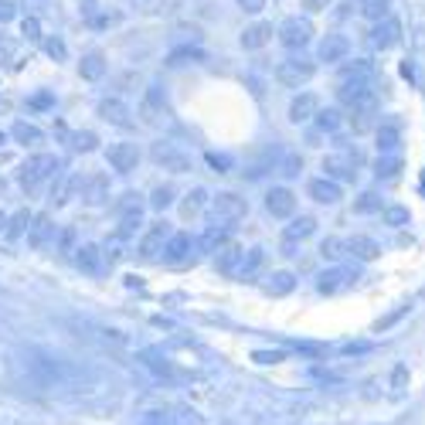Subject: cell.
Here are the masks:
<instances>
[{"label":"cell","instance_id":"6da1fadb","mask_svg":"<svg viewBox=\"0 0 425 425\" xmlns=\"http://www.w3.org/2000/svg\"><path fill=\"white\" fill-rule=\"evenodd\" d=\"M55 170H58V157H51V154H38V157H31V160L21 167V184L34 194L45 180L55 177Z\"/></svg>","mask_w":425,"mask_h":425},{"label":"cell","instance_id":"7a4b0ae2","mask_svg":"<svg viewBox=\"0 0 425 425\" xmlns=\"http://www.w3.org/2000/svg\"><path fill=\"white\" fill-rule=\"evenodd\" d=\"M170 235H173V232H170V225L164 221V218H160V221H150V225H147V232H143V239H140V245H136L140 258H143V262H154V258H160Z\"/></svg>","mask_w":425,"mask_h":425},{"label":"cell","instance_id":"3957f363","mask_svg":"<svg viewBox=\"0 0 425 425\" xmlns=\"http://www.w3.org/2000/svg\"><path fill=\"white\" fill-rule=\"evenodd\" d=\"M317 75V65L313 62H303V58H286L276 65V82L286 85V88H300Z\"/></svg>","mask_w":425,"mask_h":425},{"label":"cell","instance_id":"277c9868","mask_svg":"<svg viewBox=\"0 0 425 425\" xmlns=\"http://www.w3.org/2000/svg\"><path fill=\"white\" fill-rule=\"evenodd\" d=\"M357 164H361V154L357 150H334L324 157V170L330 180H354L357 177Z\"/></svg>","mask_w":425,"mask_h":425},{"label":"cell","instance_id":"5b68a950","mask_svg":"<svg viewBox=\"0 0 425 425\" xmlns=\"http://www.w3.org/2000/svg\"><path fill=\"white\" fill-rule=\"evenodd\" d=\"M167 119V95L160 85H150L140 99V123L143 126H160Z\"/></svg>","mask_w":425,"mask_h":425},{"label":"cell","instance_id":"8992f818","mask_svg":"<svg viewBox=\"0 0 425 425\" xmlns=\"http://www.w3.org/2000/svg\"><path fill=\"white\" fill-rule=\"evenodd\" d=\"M150 157H154V164H160V167L170 170V173H187V170L194 167L184 150H177L173 143H164V140L150 147Z\"/></svg>","mask_w":425,"mask_h":425},{"label":"cell","instance_id":"52a82bcc","mask_svg":"<svg viewBox=\"0 0 425 425\" xmlns=\"http://www.w3.org/2000/svg\"><path fill=\"white\" fill-rule=\"evenodd\" d=\"M347 112H350V126H354V133H367V130L374 126V119H378V95L367 92V95L357 99Z\"/></svg>","mask_w":425,"mask_h":425},{"label":"cell","instance_id":"ba28073f","mask_svg":"<svg viewBox=\"0 0 425 425\" xmlns=\"http://www.w3.org/2000/svg\"><path fill=\"white\" fill-rule=\"evenodd\" d=\"M211 208H215V215H218L221 221H242V218L249 215V201H245L242 194H232V191H221V194L211 201Z\"/></svg>","mask_w":425,"mask_h":425},{"label":"cell","instance_id":"9c48e42d","mask_svg":"<svg viewBox=\"0 0 425 425\" xmlns=\"http://www.w3.org/2000/svg\"><path fill=\"white\" fill-rule=\"evenodd\" d=\"M310 34H313V24H310V21H300V17H289V21H282V27H279V41H282L286 48H303V45L310 41Z\"/></svg>","mask_w":425,"mask_h":425},{"label":"cell","instance_id":"30bf717a","mask_svg":"<svg viewBox=\"0 0 425 425\" xmlns=\"http://www.w3.org/2000/svg\"><path fill=\"white\" fill-rule=\"evenodd\" d=\"M398 38H402V24H398V17H385V21H378L374 27H371V45L374 48H391V45H398Z\"/></svg>","mask_w":425,"mask_h":425},{"label":"cell","instance_id":"8fae6325","mask_svg":"<svg viewBox=\"0 0 425 425\" xmlns=\"http://www.w3.org/2000/svg\"><path fill=\"white\" fill-rule=\"evenodd\" d=\"M265 208H269L272 218H289V215L296 211V194H293L289 187H272V191L265 194Z\"/></svg>","mask_w":425,"mask_h":425},{"label":"cell","instance_id":"7c38bea8","mask_svg":"<svg viewBox=\"0 0 425 425\" xmlns=\"http://www.w3.org/2000/svg\"><path fill=\"white\" fill-rule=\"evenodd\" d=\"M191 249H194L191 235L187 232H173L167 239V245H164V262L167 265H184V262H191Z\"/></svg>","mask_w":425,"mask_h":425},{"label":"cell","instance_id":"4fadbf2b","mask_svg":"<svg viewBox=\"0 0 425 425\" xmlns=\"http://www.w3.org/2000/svg\"><path fill=\"white\" fill-rule=\"evenodd\" d=\"M215 265H218L221 276H242V269H245V249L235 245V242L225 245V249L218 252V262H215Z\"/></svg>","mask_w":425,"mask_h":425},{"label":"cell","instance_id":"5bb4252c","mask_svg":"<svg viewBox=\"0 0 425 425\" xmlns=\"http://www.w3.org/2000/svg\"><path fill=\"white\" fill-rule=\"evenodd\" d=\"M106 157H109L112 167L123 170V173H126V170H136V164H140V150H136V143H112Z\"/></svg>","mask_w":425,"mask_h":425},{"label":"cell","instance_id":"9a60e30c","mask_svg":"<svg viewBox=\"0 0 425 425\" xmlns=\"http://www.w3.org/2000/svg\"><path fill=\"white\" fill-rule=\"evenodd\" d=\"M99 116L106 119V123H112V126H133V112H130V106L123 102V99H102L99 102Z\"/></svg>","mask_w":425,"mask_h":425},{"label":"cell","instance_id":"2e32d148","mask_svg":"<svg viewBox=\"0 0 425 425\" xmlns=\"http://www.w3.org/2000/svg\"><path fill=\"white\" fill-rule=\"evenodd\" d=\"M306 191H310V197L313 201H320V204H337L340 197V184L337 180H330V177H313L310 184H306Z\"/></svg>","mask_w":425,"mask_h":425},{"label":"cell","instance_id":"e0dca14e","mask_svg":"<svg viewBox=\"0 0 425 425\" xmlns=\"http://www.w3.org/2000/svg\"><path fill=\"white\" fill-rule=\"evenodd\" d=\"M374 75H378V69H374V62H367V58L347 62V65L340 69V82H374Z\"/></svg>","mask_w":425,"mask_h":425},{"label":"cell","instance_id":"ac0fdd59","mask_svg":"<svg viewBox=\"0 0 425 425\" xmlns=\"http://www.w3.org/2000/svg\"><path fill=\"white\" fill-rule=\"evenodd\" d=\"M51 235H55V225H51V215H38L34 221H31V232H27V245L31 249H45L48 242H51Z\"/></svg>","mask_w":425,"mask_h":425},{"label":"cell","instance_id":"d6986e66","mask_svg":"<svg viewBox=\"0 0 425 425\" xmlns=\"http://www.w3.org/2000/svg\"><path fill=\"white\" fill-rule=\"evenodd\" d=\"M317 112H320V99L310 95V92L296 95L293 106H289V119H293V123H306V119H313Z\"/></svg>","mask_w":425,"mask_h":425},{"label":"cell","instance_id":"ffe728a7","mask_svg":"<svg viewBox=\"0 0 425 425\" xmlns=\"http://www.w3.org/2000/svg\"><path fill=\"white\" fill-rule=\"evenodd\" d=\"M225 245H232L228 225H211V228L197 239V249H201V252H221Z\"/></svg>","mask_w":425,"mask_h":425},{"label":"cell","instance_id":"44dd1931","mask_svg":"<svg viewBox=\"0 0 425 425\" xmlns=\"http://www.w3.org/2000/svg\"><path fill=\"white\" fill-rule=\"evenodd\" d=\"M347 51H350V41H347L343 34H327L324 45H320V58H324V62H343Z\"/></svg>","mask_w":425,"mask_h":425},{"label":"cell","instance_id":"7402d4cb","mask_svg":"<svg viewBox=\"0 0 425 425\" xmlns=\"http://www.w3.org/2000/svg\"><path fill=\"white\" fill-rule=\"evenodd\" d=\"M347 252L354 255V258H361V262H374V258L381 255V245H378L374 239H367V235H354V239L347 242Z\"/></svg>","mask_w":425,"mask_h":425},{"label":"cell","instance_id":"603a6c76","mask_svg":"<svg viewBox=\"0 0 425 425\" xmlns=\"http://www.w3.org/2000/svg\"><path fill=\"white\" fill-rule=\"evenodd\" d=\"M75 265L82 269L85 276H99V269H102V252H99V245H79V249H75Z\"/></svg>","mask_w":425,"mask_h":425},{"label":"cell","instance_id":"cb8c5ba5","mask_svg":"<svg viewBox=\"0 0 425 425\" xmlns=\"http://www.w3.org/2000/svg\"><path fill=\"white\" fill-rule=\"evenodd\" d=\"M269 41H272V24H252L242 31V48H249V51L265 48Z\"/></svg>","mask_w":425,"mask_h":425},{"label":"cell","instance_id":"d4e9b609","mask_svg":"<svg viewBox=\"0 0 425 425\" xmlns=\"http://www.w3.org/2000/svg\"><path fill=\"white\" fill-rule=\"evenodd\" d=\"M79 72H82V79H88V82H99L106 75V55L102 51H88L82 62H79Z\"/></svg>","mask_w":425,"mask_h":425},{"label":"cell","instance_id":"484cf974","mask_svg":"<svg viewBox=\"0 0 425 425\" xmlns=\"http://www.w3.org/2000/svg\"><path fill=\"white\" fill-rule=\"evenodd\" d=\"M85 201L88 204H102L106 201V194H109V177L106 173H92L88 180H85Z\"/></svg>","mask_w":425,"mask_h":425},{"label":"cell","instance_id":"4316f807","mask_svg":"<svg viewBox=\"0 0 425 425\" xmlns=\"http://www.w3.org/2000/svg\"><path fill=\"white\" fill-rule=\"evenodd\" d=\"M388 7H391V0H357L361 17H367V21H374V24L388 17Z\"/></svg>","mask_w":425,"mask_h":425},{"label":"cell","instance_id":"83f0119b","mask_svg":"<svg viewBox=\"0 0 425 425\" xmlns=\"http://www.w3.org/2000/svg\"><path fill=\"white\" fill-rule=\"evenodd\" d=\"M313 228H317V221H313V218H300V221H293V225L286 228V235H282V242H289V245H296V242H303L306 235H313Z\"/></svg>","mask_w":425,"mask_h":425},{"label":"cell","instance_id":"f1b7e54d","mask_svg":"<svg viewBox=\"0 0 425 425\" xmlns=\"http://www.w3.org/2000/svg\"><path fill=\"white\" fill-rule=\"evenodd\" d=\"M317 286H320V293H337V289H343V286H350V272H343V269L324 272Z\"/></svg>","mask_w":425,"mask_h":425},{"label":"cell","instance_id":"f546056e","mask_svg":"<svg viewBox=\"0 0 425 425\" xmlns=\"http://www.w3.org/2000/svg\"><path fill=\"white\" fill-rule=\"evenodd\" d=\"M14 140L24 143V147H34V143L45 140V133L38 126H31V123H14Z\"/></svg>","mask_w":425,"mask_h":425},{"label":"cell","instance_id":"4dcf8cb0","mask_svg":"<svg viewBox=\"0 0 425 425\" xmlns=\"http://www.w3.org/2000/svg\"><path fill=\"white\" fill-rule=\"evenodd\" d=\"M378 147H381V154H391L395 147H398V123H381V130H378Z\"/></svg>","mask_w":425,"mask_h":425},{"label":"cell","instance_id":"1f68e13d","mask_svg":"<svg viewBox=\"0 0 425 425\" xmlns=\"http://www.w3.org/2000/svg\"><path fill=\"white\" fill-rule=\"evenodd\" d=\"M204 201H208V191H204V187H194V191L187 194V201L180 204V218H194V215L204 208Z\"/></svg>","mask_w":425,"mask_h":425},{"label":"cell","instance_id":"d6a6232c","mask_svg":"<svg viewBox=\"0 0 425 425\" xmlns=\"http://www.w3.org/2000/svg\"><path fill=\"white\" fill-rule=\"evenodd\" d=\"M262 265H265V252H262V249H249V252H245V269H242V279H252L255 272H262Z\"/></svg>","mask_w":425,"mask_h":425},{"label":"cell","instance_id":"836d02e7","mask_svg":"<svg viewBox=\"0 0 425 425\" xmlns=\"http://www.w3.org/2000/svg\"><path fill=\"white\" fill-rule=\"evenodd\" d=\"M265 289H269L272 296H286V293L293 289V276H289V272H276V276H272V282H269Z\"/></svg>","mask_w":425,"mask_h":425},{"label":"cell","instance_id":"e575fe53","mask_svg":"<svg viewBox=\"0 0 425 425\" xmlns=\"http://www.w3.org/2000/svg\"><path fill=\"white\" fill-rule=\"evenodd\" d=\"M317 123H320V130H324V133H334V130L340 126V112H337V109H327V112L320 109V112H317Z\"/></svg>","mask_w":425,"mask_h":425},{"label":"cell","instance_id":"d590c367","mask_svg":"<svg viewBox=\"0 0 425 425\" xmlns=\"http://www.w3.org/2000/svg\"><path fill=\"white\" fill-rule=\"evenodd\" d=\"M75 228L69 225V228H62V235H58V255H72L75 252Z\"/></svg>","mask_w":425,"mask_h":425},{"label":"cell","instance_id":"8d00e7d4","mask_svg":"<svg viewBox=\"0 0 425 425\" xmlns=\"http://www.w3.org/2000/svg\"><path fill=\"white\" fill-rule=\"evenodd\" d=\"M119 208V215H140V208H143V201H140V194H123V201L116 204Z\"/></svg>","mask_w":425,"mask_h":425},{"label":"cell","instance_id":"74e56055","mask_svg":"<svg viewBox=\"0 0 425 425\" xmlns=\"http://www.w3.org/2000/svg\"><path fill=\"white\" fill-rule=\"evenodd\" d=\"M136 228H140V215H123V221L116 228V239H130V235H136Z\"/></svg>","mask_w":425,"mask_h":425},{"label":"cell","instance_id":"f35d334b","mask_svg":"<svg viewBox=\"0 0 425 425\" xmlns=\"http://www.w3.org/2000/svg\"><path fill=\"white\" fill-rule=\"evenodd\" d=\"M343 249H347V245H343V242H340V239H327V242H324V245H320V255H324V258H330V262H334V258H340V255H343Z\"/></svg>","mask_w":425,"mask_h":425},{"label":"cell","instance_id":"ab89813d","mask_svg":"<svg viewBox=\"0 0 425 425\" xmlns=\"http://www.w3.org/2000/svg\"><path fill=\"white\" fill-rule=\"evenodd\" d=\"M24 225H31V218H27V211H17V215L10 218V228H7V239H17V235L24 232Z\"/></svg>","mask_w":425,"mask_h":425},{"label":"cell","instance_id":"60d3db41","mask_svg":"<svg viewBox=\"0 0 425 425\" xmlns=\"http://www.w3.org/2000/svg\"><path fill=\"white\" fill-rule=\"evenodd\" d=\"M170 201H173V191H170V187H157V191H154V197H150V204H154L157 211H164Z\"/></svg>","mask_w":425,"mask_h":425},{"label":"cell","instance_id":"b9f144b4","mask_svg":"<svg viewBox=\"0 0 425 425\" xmlns=\"http://www.w3.org/2000/svg\"><path fill=\"white\" fill-rule=\"evenodd\" d=\"M374 208H381L378 194H361V201H354V211H374Z\"/></svg>","mask_w":425,"mask_h":425},{"label":"cell","instance_id":"7bdbcfd3","mask_svg":"<svg viewBox=\"0 0 425 425\" xmlns=\"http://www.w3.org/2000/svg\"><path fill=\"white\" fill-rule=\"evenodd\" d=\"M45 51H48L51 58H65V41H62V38H48V41H45Z\"/></svg>","mask_w":425,"mask_h":425},{"label":"cell","instance_id":"ee69618b","mask_svg":"<svg viewBox=\"0 0 425 425\" xmlns=\"http://www.w3.org/2000/svg\"><path fill=\"white\" fill-rule=\"evenodd\" d=\"M95 143H99V136H95V133H79V136H75V147L85 150V154H88V150H95Z\"/></svg>","mask_w":425,"mask_h":425},{"label":"cell","instance_id":"f6af8a7d","mask_svg":"<svg viewBox=\"0 0 425 425\" xmlns=\"http://www.w3.org/2000/svg\"><path fill=\"white\" fill-rule=\"evenodd\" d=\"M300 170H303V160H300V157H286V167H282L286 177H293V173H300Z\"/></svg>","mask_w":425,"mask_h":425},{"label":"cell","instance_id":"bcb514c9","mask_svg":"<svg viewBox=\"0 0 425 425\" xmlns=\"http://www.w3.org/2000/svg\"><path fill=\"white\" fill-rule=\"evenodd\" d=\"M239 7H242L245 14H258V10L265 7V0H239Z\"/></svg>","mask_w":425,"mask_h":425},{"label":"cell","instance_id":"7dc6e473","mask_svg":"<svg viewBox=\"0 0 425 425\" xmlns=\"http://www.w3.org/2000/svg\"><path fill=\"white\" fill-rule=\"evenodd\" d=\"M38 31H41V27H38V21H34V17H27V21H24V34H27L31 41H38V38H41Z\"/></svg>","mask_w":425,"mask_h":425},{"label":"cell","instance_id":"c3c4849f","mask_svg":"<svg viewBox=\"0 0 425 425\" xmlns=\"http://www.w3.org/2000/svg\"><path fill=\"white\" fill-rule=\"evenodd\" d=\"M405 218H409V211H402V208H391V211H388V221H391V225H402Z\"/></svg>","mask_w":425,"mask_h":425},{"label":"cell","instance_id":"681fc988","mask_svg":"<svg viewBox=\"0 0 425 425\" xmlns=\"http://www.w3.org/2000/svg\"><path fill=\"white\" fill-rule=\"evenodd\" d=\"M255 361H262V364H276V361H282V354H255Z\"/></svg>","mask_w":425,"mask_h":425},{"label":"cell","instance_id":"f907efd6","mask_svg":"<svg viewBox=\"0 0 425 425\" xmlns=\"http://www.w3.org/2000/svg\"><path fill=\"white\" fill-rule=\"evenodd\" d=\"M395 170H398V160H388V164H381V167H378V173H385V177H391Z\"/></svg>","mask_w":425,"mask_h":425},{"label":"cell","instance_id":"816d5d0a","mask_svg":"<svg viewBox=\"0 0 425 425\" xmlns=\"http://www.w3.org/2000/svg\"><path fill=\"white\" fill-rule=\"evenodd\" d=\"M10 14H14L10 3H0V21H10Z\"/></svg>","mask_w":425,"mask_h":425},{"label":"cell","instance_id":"f5cc1de1","mask_svg":"<svg viewBox=\"0 0 425 425\" xmlns=\"http://www.w3.org/2000/svg\"><path fill=\"white\" fill-rule=\"evenodd\" d=\"M324 3H330V0H310L306 7H310V10H324Z\"/></svg>","mask_w":425,"mask_h":425},{"label":"cell","instance_id":"db71d44e","mask_svg":"<svg viewBox=\"0 0 425 425\" xmlns=\"http://www.w3.org/2000/svg\"><path fill=\"white\" fill-rule=\"evenodd\" d=\"M0 143H3V133H0Z\"/></svg>","mask_w":425,"mask_h":425},{"label":"cell","instance_id":"11a10c76","mask_svg":"<svg viewBox=\"0 0 425 425\" xmlns=\"http://www.w3.org/2000/svg\"><path fill=\"white\" fill-rule=\"evenodd\" d=\"M0 225H3V218H0Z\"/></svg>","mask_w":425,"mask_h":425}]
</instances>
